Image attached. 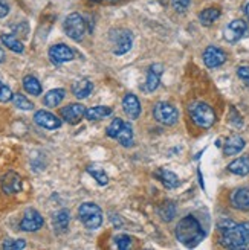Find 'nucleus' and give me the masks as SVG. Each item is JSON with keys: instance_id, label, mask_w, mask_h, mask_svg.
<instances>
[{"instance_id": "4c0bfd02", "label": "nucleus", "mask_w": 249, "mask_h": 250, "mask_svg": "<svg viewBox=\"0 0 249 250\" xmlns=\"http://www.w3.org/2000/svg\"><path fill=\"white\" fill-rule=\"evenodd\" d=\"M9 14V6L6 2H3V0H0V19H3Z\"/></svg>"}, {"instance_id": "c85d7f7f", "label": "nucleus", "mask_w": 249, "mask_h": 250, "mask_svg": "<svg viewBox=\"0 0 249 250\" xmlns=\"http://www.w3.org/2000/svg\"><path fill=\"white\" fill-rule=\"evenodd\" d=\"M12 103H14V105L20 110H32L34 108V104L22 93H16L12 96Z\"/></svg>"}, {"instance_id": "1a4fd4ad", "label": "nucleus", "mask_w": 249, "mask_h": 250, "mask_svg": "<svg viewBox=\"0 0 249 250\" xmlns=\"http://www.w3.org/2000/svg\"><path fill=\"white\" fill-rule=\"evenodd\" d=\"M112 39H113V46H115L113 54L115 55H124L132 49L133 37L129 31H118Z\"/></svg>"}, {"instance_id": "cd10ccee", "label": "nucleus", "mask_w": 249, "mask_h": 250, "mask_svg": "<svg viewBox=\"0 0 249 250\" xmlns=\"http://www.w3.org/2000/svg\"><path fill=\"white\" fill-rule=\"evenodd\" d=\"M116 139H118L119 144L124 145V146H130V145L133 144V128L130 127V124H126V122H124L121 131H119L118 136H116Z\"/></svg>"}, {"instance_id": "4468645a", "label": "nucleus", "mask_w": 249, "mask_h": 250, "mask_svg": "<svg viewBox=\"0 0 249 250\" xmlns=\"http://www.w3.org/2000/svg\"><path fill=\"white\" fill-rule=\"evenodd\" d=\"M248 31V24L243 20H232L225 28V40L229 43L239 42Z\"/></svg>"}, {"instance_id": "a19ab883", "label": "nucleus", "mask_w": 249, "mask_h": 250, "mask_svg": "<svg viewBox=\"0 0 249 250\" xmlns=\"http://www.w3.org/2000/svg\"><path fill=\"white\" fill-rule=\"evenodd\" d=\"M92 2H103V0H92Z\"/></svg>"}, {"instance_id": "c756f323", "label": "nucleus", "mask_w": 249, "mask_h": 250, "mask_svg": "<svg viewBox=\"0 0 249 250\" xmlns=\"http://www.w3.org/2000/svg\"><path fill=\"white\" fill-rule=\"evenodd\" d=\"M87 172L91 174V176L99 183V185H107L109 183V177H107V174L106 171H103L101 168H96V167H89L87 168Z\"/></svg>"}, {"instance_id": "5701e85b", "label": "nucleus", "mask_w": 249, "mask_h": 250, "mask_svg": "<svg viewBox=\"0 0 249 250\" xmlns=\"http://www.w3.org/2000/svg\"><path fill=\"white\" fill-rule=\"evenodd\" d=\"M65 96H66V90L65 89H54V90H49L45 95L43 103L47 107H57V105L61 104V101L65 99Z\"/></svg>"}, {"instance_id": "aec40b11", "label": "nucleus", "mask_w": 249, "mask_h": 250, "mask_svg": "<svg viewBox=\"0 0 249 250\" xmlns=\"http://www.w3.org/2000/svg\"><path fill=\"white\" fill-rule=\"evenodd\" d=\"M243 148H245L243 137L232 136V137H229V139L226 141L225 146H223V154H225V156H234V154L240 153Z\"/></svg>"}, {"instance_id": "f3484780", "label": "nucleus", "mask_w": 249, "mask_h": 250, "mask_svg": "<svg viewBox=\"0 0 249 250\" xmlns=\"http://www.w3.org/2000/svg\"><path fill=\"white\" fill-rule=\"evenodd\" d=\"M160 75H162V66L160 64H153L148 69V75H147V83H145V90L147 92H155L159 83H160Z\"/></svg>"}, {"instance_id": "6e6552de", "label": "nucleus", "mask_w": 249, "mask_h": 250, "mask_svg": "<svg viewBox=\"0 0 249 250\" xmlns=\"http://www.w3.org/2000/svg\"><path fill=\"white\" fill-rule=\"evenodd\" d=\"M60 115H61V118H63L68 124L75 125V124H78L86 116V107L83 104H78V103L69 104V105L61 108Z\"/></svg>"}, {"instance_id": "e433bc0d", "label": "nucleus", "mask_w": 249, "mask_h": 250, "mask_svg": "<svg viewBox=\"0 0 249 250\" xmlns=\"http://www.w3.org/2000/svg\"><path fill=\"white\" fill-rule=\"evenodd\" d=\"M237 75H239V78L249 85V66H240L237 69Z\"/></svg>"}, {"instance_id": "58836bf2", "label": "nucleus", "mask_w": 249, "mask_h": 250, "mask_svg": "<svg viewBox=\"0 0 249 250\" xmlns=\"http://www.w3.org/2000/svg\"><path fill=\"white\" fill-rule=\"evenodd\" d=\"M3 61H5V52H3L2 46H0V62H3Z\"/></svg>"}, {"instance_id": "20e7f679", "label": "nucleus", "mask_w": 249, "mask_h": 250, "mask_svg": "<svg viewBox=\"0 0 249 250\" xmlns=\"http://www.w3.org/2000/svg\"><path fill=\"white\" fill-rule=\"evenodd\" d=\"M190 116L193 119V122L201 128H209L211 125L216 122V113L214 110L211 108L208 104L205 103H194L190 105L188 108Z\"/></svg>"}, {"instance_id": "412c9836", "label": "nucleus", "mask_w": 249, "mask_h": 250, "mask_svg": "<svg viewBox=\"0 0 249 250\" xmlns=\"http://www.w3.org/2000/svg\"><path fill=\"white\" fill-rule=\"evenodd\" d=\"M155 176L162 182V185L164 186H167L168 189H174V188H178L179 186V177L176 176L174 172H171V171H168V169H165V168H162V169H159Z\"/></svg>"}, {"instance_id": "ddd939ff", "label": "nucleus", "mask_w": 249, "mask_h": 250, "mask_svg": "<svg viewBox=\"0 0 249 250\" xmlns=\"http://www.w3.org/2000/svg\"><path fill=\"white\" fill-rule=\"evenodd\" d=\"M0 183H2V189L5 194L14 195L22 191V177L14 171L6 172L2 177V180H0Z\"/></svg>"}, {"instance_id": "0eeeda50", "label": "nucleus", "mask_w": 249, "mask_h": 250, "mask_svg": "<svg viewBox=\"0 0 249 250\" xmlns=\"http://www.w3.org/2000/svg\"><path fill=\"white\" fill-rule=\"evenodd\" d=\"M43 217L35 209H28L20 221V229L24 232H37L43 226Z\"/></svg>"}, {"instance_id": "423d86ee", "label": "nucleus", "mask_w": 249, "mask_h": 250, "mask_svg": "<svg viewBox=\"0 0 249 250\" xmlns=\"http://www.w3.org/2000/svg\"><path fill=\"white\" fill-rule=\"evenodd\" d=\"M153 116L162 125H174L179 119V113L176 107H173L168 103H158L153 107Z\"/></svg>"}, {"instance_id": "f257e3e1", "label": "nucleus", "mask_w": 249, "mask_h": 250, "mask_svg": "<svg viewBox=\"0 0 249 250\" xmlns=\"http://www.w3.org/2000/svg\"><path fill=\"white\" fill-rule=\"evenodd\" d=\"M220 244L228 249H242L249 244V223L237 224L229 220L219 223Z\"/></svg>"}, {"instance_id": "a211bd4d", "label": "nucleus", "mask_w": 249, "mask_h": 250, "mask_svg": "<svg viewBox=\"0 0 249 250\" xmlns=\"http://www.w3.org/2000/svg\"><path fill=\"white\" fill-rule=\"evenodd\" d=\"M93 90V84L91 83V80L87 78H83V80H78L72 84V93L75 95L78 99H84L87 98Z\"/></svg>"}, {"instance_id": "4be33fe9", "label": "nucleus", "mask_w": 249, "mask_h": 250, "mask_svg": "<svg viewBox=\"0 0 249 250\" xmlns=\"http://www.w3.org/2000/svg\"><path fill=\"white\" fill-rule=\"evenodd\" d=\"M69 220H70V217H69V212L66 209L58 210L57 214L52 217V226H54L55 232H58V233L66 232L68 226H69Z\"/></svg>"}, {"instance_id": "7c9ffc66", "label": "nucleus", "mask_w": 249, "mask_h": 250, "mask_svg": "<svg viewBox=\"0 0 249 250\" xmlns=\"http://www.w3.org/2000/svg\"><path fill=\"white\" fill-rule=\"evenodd\" d=\"M159 214H160V217H162V220H165V221H171L173 220V217H174V214H176V208H174V205L173 203H164L162 206H160V209H159Z\"/></svg>"}, {"instance_id": "72a5a7b5", "label": "nucleus", "mask_w": 249, "mask_h": 250, "mask_svg": "<svg viewBox=\"0 0 249 250\" xmlns=\"http://www.w3.org/2000/svg\"><path fill=\"white\" fill-rule=\"evenodd\" d=\"M115 244L119 250H127L132 246V238L129 235H118L115 238Z\"/></svg>"}, {"instance_id": "c9c22d12", "label": "nucleus", "mask_w": 249, "mask_h": 250, "mask_svg": "<svg viewBox=\"0 0 249 250\" xmlns=\"http://www.w3.org/2000/svg\"><path fill=\"white\" fill-rule=\"evenodd\" d=\"M190 2H191V0H171L173 8L176 9L178 12H185L190 6Z\"/></svg>"}, {"instance_id": "bb28decb", "label": "nucleus", "mask_w": 249, "mask_h": 250, "mask_svg": "<svg viewBox=\"0 0 249 250\" xmlns=\"http://www.w3.org/2000/svg\"><path fill=\"white\" fill-rule=\"evenodd\" d=\"M220 17V9L219 8H206L204 9L201 14H199V20L204 24V26H209L213 24L217 19Z\"/></svg>"}, {"instance_id": "f8f14e48", "label": "nucleus", "mask_w": 249, "mask_h": 250, "mask_svg": "<svg viewBox=\"0 0 249 250\" xmlns=\"http://www.w3.org/2000/svg\"><path fill=\"white\" fill-rule=\"evenodd\" d=\"M226 61V54L222 51V49L216 47V46H208L204 52V62L206 64V67L214 69L222 66L223 62Z\"/></svg>"}, {"instance_id": "9b49d317", "label": "nucleus", "mask_w": 249, "mask_h": 250, "mask_svg": "<svg viewBox=\"0 0 249 250\" xmlns=\"http://www.w3.org/2000/svg\"><path fill=\"white\" fill-rule=\"evenodd\" d=\"M34 121L39 127L46 128V130H57L61 127V119H58L55 115L51 113V111H46V110L37 111L34 115Z\"/></svg>"}, {"instance_id": "ea45409f", "label": "nucleus", "mask_w": 249, "mask_h": 250, "mask_svg": "<svg viewBox=\"0 0 249 250\" xmlns=\"http://www.w3.org/2000/svg\"><path fill=\"white\" fill-rule=\"evenodd\" d=\"M245 11H246V17H248V20H249V3L246 5V8H245Z\"/></svg>"}, {"instance_id": "f704fd0d", "label": "nucleus", "mask_w": 249, "mask_h": 250, "mask_svg": "<svg viewBox=\"0 0 249 250\" xmlns=\"http://www.w3.org/2000/svg\"><path fill=\"white\" fill-rule=\"evenodd\" d=\"M12 96L14 93L11 92V89L8 85H5L2 81H0V103H8V101H12Z\"/></svg>"}, {"instance_id": "2eb2a0df", "label": "nucleus", "mask_w": 249, "mask_h": 250, "mask_svg": "<svg viewBox=\"0 0 249 250\" xmlns=\"http://www.w3.org/2000/svg\"><path fill=\"white\" fill-rule=\"evenodd\" d=\"M122 108L126 111V115L130 119H138V116L141 115V104H139V99L136 98V95L129 93L124 96L122 99Z\"/></svg>"}, {"instance_id": "f03ea898", "label": "nucleus", "mask_w": 249, "mask_h": 250, "mask_svg": "<svg viewBox=\"0 0 249 250\" xmlns=\"http://www.w3.org/2000/svg\"><path fill=\"white\" fill-rule=\"evenodd\" d=\"M176 238L186 247H196L205 238V230L193 215L183 217L176 226Z\"/></svg>"}, {"instance_id": "6ab92c4d", "label": "nucleus", "mask_w": 249, "mask_h": 250, "mask_svg": "<svg viewBox=\"0 0 249 250\" xmlns=\"http://www.w3.org/2000/svg\"><path fill=\"white\" fill-rule=\"evenodd\" d=\"M228 169H229V172L235 174V176H248L249 174V156L232 160L228 165Z\"/></svg>"}, {"instance_id": "473e14b6", "label": "nucleus", "mask_w": 249, "mask_h": 250, "mask_svg": "<svg viewBox=\"0 0 249 250\" xmlns=\"http://www.w3.org/2000/svg\"><path fill=\"white\" fill-rule=\"evenodd\" d=\"M26 247L24 240H5L3 241V249L5 250H20Z\"/></svg>"}, {"instance_id": "393cba45", "label": "nucleus", "mask_w": 249, "mask_h": 250, "mask_svg": "<svg viewBox=\"0 0 249 250\" xmlns=\"http://www.w3.org/2000/svg\"><path fill=\"white\" fill-rule=\"evenodd\" d=\"M109 115H112V107H107V105H96V107L86 110V118L89 121H99V119H104Z\"/></svg>"}, {"instance_id": "39448f33", "label": "nucleus", "mask_w": 249, "mask_h": 250, "mask_svg": "<svg viewBox=\"0 0 249 250\" xmlns=\"http://www.w3.org/2000/svg\"><path fill=\"white\" fill-rule=\"evenodd\" d=\"M65 32L69 39L73 42H81L83 37L86 34V21L84 19L77 14V12H72L65 20Z\"/></svg>"}, {"instance_id": "b1692460", "label": "nucleus", "mask_w": 249, "mask_h": 250, "mask_svg": "<svg viewBox=\"0 0 249 250\" xmlns=\"http://www.w3.org/2000/svg\"><path fill=\"white\" fill-rule=\"evenodd\" d=\"M0 40H2V43L9 49V51L16 52V54H22L23 52L24 46H23V43L17 39L16 35H12V34H2Z\"/></svg>"}, {"instance_id": "2f4dec72", "label": "nucleus", "mask_w": 249, "mask_h": 250, "mask_svg": "<svg viewBox=\"0 0 249 250\" xmlns=\"http://www.w3.org/2000/svg\"><path fill=\"white\" fill-rule=\"evenodd\" d=\"M122 125H124V121H122V119H119V118L113 119V121H112V124L107 127V130H106L107 136H109V137H113V139H116V136H118V133L121 131Z\"/></svg>"}, {"instance_id": "dca6fc26", "label": "nucleus", "mask_w": 249, "mask_h": 250, "mask_svg": "<svg viewBox=\"0 0 249 250\" xmlns=\"http://www.w3.org/2000/svg\"><path fill=\"white\" fill-rule=\"evenodd\" d=\"M231 203L235 209L249 210V188H239L231 195Z\"/></svg>"}, {"instance_id": "a878e982", "label": "nucleus", "mask_w": 249, "mask_h": 250, "mask_svg": "<svg viewBox=\"0 0 249 250\" xmlns=\"http://www.w3.org/2000/svg\"><path fill=\"white\" fill-rule=\"evenodd\" d=\"M23 89L26 90V93L34 95V96L42 95V84L35 77H32V75H26V77L23 78Z\"/></svg>"}, {"instance_id": "7ed1b4c3", "label": "nucleus", "mask_w": 249, "mask_h": 250, "mask_svg": "<svg viewBox=\"0 0 249 250\" xmlns=\"http://www.w3.org/2000/svg\"><path fill=\"white\" fill-rule=\"evenodd\" d=\"M78 217L86 229L93 230L103 224V210L95 203H83L78 208Z\"/></svg>"}, {"instance_id": "9d476101", "label": "nucleus", "mask_w": 249, "mask_h": 250, "mask_svg": "<svg viewBox=\"0 0 249 250\" xmlns=\"http://www.w3.org/2000/svg\"><path fill=\"white\" fill-rule=\"evenodd\" d=\"M73 57H75V54L66 44H54L49 49V58H51L54 64H63V62L72 61Z\"/></svg>"}, {"instance_id": "79ce46f5", "label": "nucleus", "mask_w": 249, "mask_h": 250, "mask_svg": "<svg viewBox=\"0 0 249 250\" xmlns=\"http://www.w3.org/2000/svg\"><path fill=\"white\" fill-rule=\"evenodd\" d=\"M109 2H116V0H109Z\"/></svg>"}]
</instances>
